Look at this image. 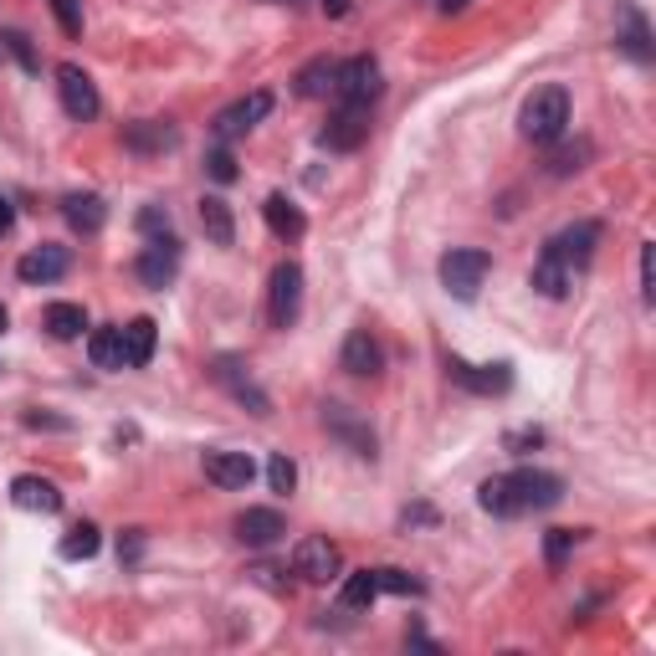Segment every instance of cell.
<instances>
[{
    "mask_svg": "<svg viewBox=\"0 0 656 656\" xmlns=\"http://www.w3.org/2000/svg\"><path fill=\"white\" fill-rule=\"evenodd\" d=\"M11 226H16V205L6 201V195H0V236H6Z\"/></svg>",
    "mask_w": 656,
    "mask_h": 656,
    "instance_id": "44",
    "label": "cell"
},
{
    "mask_svg": "<svg viewBox=\"0 0 656 656\" xmlns=\"http://www.w3.org/2000/svg\"><path fill=\"white\" fill-rule=\"evenodd\" d=\"M642 297L652 303L656 287H652V242H642Z\"/></svg>",
    "mask_w": 656,
    "mask_h": 656,
    "instance_id": "42",
    "label": "cell"
},
{
    "mask_svg": "<svg viewBox=\"0 0 656 656\" xmlns=\"http://www.w3.org/2000/svg\"><path fill=\"white\" fill-rule=\"evenodd\" d=\"M277 6H303V0H277Z\"/></svg>",
    "mask_w": 656,
    "mask_h": 656,
    "instance_id": "48",
    "label": "cell"
},
{
    "mask_svg": "<svg viewBox=\"0 0 656 656\" xmlns=\"http://www.w3.org/2000/svg\"><path fill=\"white\" fill-rule=\"evenodd\" d=\"M293 575L309 579V585H329V579L344 575V554H339V544L329 534H313L293 549Z\"/></svg>",
    "mask_w": 656,
    "mask_h": 656,
    "instance_id": "5",
    "label": "cell"
},
{
    "mask_svg": "<svg viewBox=\"0 0 656 656\" xmlns=\"http://www.w3.org/2000/svg\"><path fill=\"white\" fill-rule=\"evenodd\" d=\"M564 497V477L544 467H513L497 472L477 487V508L493 513V518H523V513H544Z\"/></svg>",
    "mask_w": 656,
    "mask_h": 656,
    "instance_id": "1",
    "label": "cell"
},
{
    "mask_svg": "<svg viewBox=\"0 0 656 656\" xmlns=\"http://www.w3.org/2000/svg\"><path fill=\"white\" fill-rule=\"evenodd\" d=\"M11 503L27 513H62V493H57V483H47V477H31V472H21L11 483Z\"/></svg>",
    "mask_w": 656,
    "mask_h": 656,
    "instance_id": "21",
    "label": "cell"
},
{
    "mask_svg": "<svg viewBox=\"0 0 656 656\" xmlns=\"http://www.w3.org/2000/svg\"><path fill=\"white\" fill-rule=\"evenodd\" d=\"M0 52H11L16 62H21V72H41V57H37L27 31H0Z\"/></svg>",
    "mask_w": 656,
    "mask_h": 656,
    "instance_id": "32",
    "label": "cell"
},
{
    "mask_svg": "<svg viewBox=\"0 0 656 656\" xmlns=\"http://www.w3.org/2000/svg\"><path fill=\"white\" fill-rule=\"evenodd\" d=\"M52 16L68 37H82V0H52Z\"/></svg>",
    "mask_w": 656,
    "mask_h": 656,
    "instance_id": "39",
    "label": "cell"
},
{
    "mask_svg": "<svg viewBox=\"0 0 656 656\" xmlns=\"http://www.w3.org/2000/svg\"><path fill=\"white\" fill-rule=\"evenodd\" d=\"M339 370L354 375V380H375L380 370H385V354H380V344H375L370 329H349L344 349H339Z\"/></svg>",
    "mask_w": 656,
    "mask_h": 656,
    "instance_id": "15",
    "label": "cell"
},
{
    "mask_svg": "<svg viewBox=\"0 0 656 656\" xmlns=\"http://www.w3.org/2000/svg\"><path fill=\"white\" fill-rule=\"evenodd\" d=\"M323 431H329L334 442H344L354 456H364V462L380 456V442H375V431H370V421H360L349 405H339V401L323 405Z\"/></svg>",
    "mask_w": 656,
    "mask_h": 656,
    "instance_id": "8",
    "label": "cell"
},
{
    "mask_svg": "<svg viewBox=\"0 0 656 656\" xmlns=\"http://www.w3.org/2000/svg\"><path fill=\"white\" fill-rule=\"evenodd\" d=\"M364 139H370V108H339L319 129V144L329 149V154H354Z\"/></svg>",
    "mask_w": 656,
    "mask_h": 656,
    "instance_id": "13",
    "label": "cell"
},
{
    "mask_svg": "<svg viewBox=\"0 0 656 656\" xmlns=\"http://www.w3.org/2000/svg\"><path fill=\"white\" fill-rule=\"evenodd\" d=\"M564 129H569V88H564V82H549V88H538V93L523 98L518 134L528 139V144H554V139H564Z\"/></svg>",
    "mask_w": 656,
    "mask_h": 656,
    "instance_id": "2",
    "label": "cell"
},
{
    "mask_svg": "<svg viewBox=\"0 0 656 656\" xmlns=\"http://www.w3.org/2000/svg\"><path fill=\"white\" fill-rule=\"evenodd\" d=\"M375 579H380V595H421V589H426L411 569H390V564L385 569H375Z\"/></svg>",
    "mask_w": 656,
    "mask_h": 656,
    "instance_id": "34",
    "label": "cell"
},
{
    "mask_svg": "<svg viewBox=\"0 0 656 656\" xmlns=\"http://www.w3.org/2000/svg\"><path fill=\"white\" fill-rule=\"evenodd\" d=\"M6 329H11V313H6V303H0V334H6Z\"/></svg>",
    "mask_w": 656,
    "mask_h": 656,
    "instance_id": "47",
    "label": "cell"
},
{
    "mask_svg": "<svg viewBox=\"0 0 656 656\" xmlns=\"http://www.w3.org/2000/svg\"><path fill=\"white\" fill-rule=\"evenodd\" d=\"M605 226L601 221H575V226H564L559 236H549L544 242V252L554 256V262H564L569 272H585L589 262H595V246H601Z\"/></svg>",
    "mask_w": 656,
    "mask_h": 656,
    "instance_id": "6",
    "label": "cell"
},
{
    "mask_svg": "<svg viewBox=\"0 0 656 656\" xmlns=\"http://www.w3.org/2000/svg\"><path fill=\"white\" fill-rule=\"evenodd\" d=\"M446 380L462 385L467 395H508L513 390V364H467L446 354Z\"/></svg>",
    "mask_w": 656,
    "mask_h": 656,
    "instance_id": "9",
    "label": "cell"
},
{
    "mask_svg": "<svg viewBox=\"0 0 656 656\" xmlns=\"http://www.w3.org/2000/svg\"><path fill=\"white\" fill-rule=\"evenodd\" d=\"M41 323H47V334L52 339H82V329H88V309H82V303H47Z\"/></svg>",
    "mask_w": 656,
    "mask_h": 656,
    "instance_id": "27",
    "label": "cell"
},
{
    "mask_svg": "<svg viewBox=\"0 0 656 656\" xmlns=\"http://www.w3.org/2000/svg\"><path fill=\"white\" fill-rule=\"evenodd\" d=\"M268 113H272V93H268V88H256V93L236 98L231 108H221L211 129H215V139H221V144H231V139L252 134V129H256L262 119H268Z\"/></svg>",
    "mask_w": 656,
    "mask_h": 656,
    "instance_id": "10",
    "label": "cell"
},
{
    "mask_svg": "<svg viewBox=\"0 0 656 656\" xmlns=\"http://www.w3.org/2000/svg\"><path fill=\"white\" fill-rule=\"evenodd\" d=\"M205 477L215 487H226V493H242L256 477V462L246 452H205Z\"/></svg>",
    "mask_w": 656,
    "mask_h": 656,
    "instance_id": "18",
    "label": "cell"
},
{
    "mask_svg": "<svg viewBox=\"0 0 656 656\" xmlns=\"http://www.w3.org/2000/svg\"><path fill=\"white\" fill-rule=\"evenodd\" d=\"M201 231L211 246H231L236 242V215H231V205L221 201V195H205L201 201Z\"/></svg>",
    "mask_w": 656,
    "mask_h": 656,
    "instance_id": "26",
    "label": "cell"
},
{
    "mask_svg": "<svg viewBox=\"0 0 656 656\" xmlns=\"http://www.w3.org/2000/svg\"><path fill=\"white\" fill-rule=\"evenodd\" d=\"M154 344H160V329H154V319L123 323V370H144V364L154 360Z\"/></svg>",
    "mask_w": 656,
    "mask_h": 656,
    "instance_id": "23",
    "label": "cell"
},
{
    "mask_svg": "<svg viewBox=\"0 0 656 656\" xmlns=\"http://www.w3.org/2000/svg\"><path fill=\"white\" fill-rule=\"evenodd\" d=\"M380 93H385V72H380L375 57H349V62H339V78H334L339 108H375Z\"/></svg>",
    "mask_w": 656,
    "mask_h": 656,
    "instance_id": "4",
    "label": "cell"
},
{
    "mask_svg": "<svg viewBox=\"0 0 656 656\" xmlns=\"http://www.w3.org/2000/svg\"><path fill=\"white\" fill-rule=\"evenodd\" d=\"M139 554H144V528H129V538L119 544V559H123V564H134Z\"/></svg>",
    "mask_w": 656,
    "mask_h": 656,
    "instance_id": "40",
    "label": "cell"
},
{
    "mask_svg": "<svg viewBox=\"0 0 656 656\" xmlns=\"http://www.w3.org/2000/svg\"><path fill=\"white\" fill-rule=\"evenodd\" d=\"M139 236H144V242H154V236H174L170 211H164V205H144V211H139Z\"/></svg>",
    "mask_w": 656,
    "mask_h": 656,
    "instance_id": "38",
    "label": "cell"
},
{
    "mask_svg": "<svg viewBox=\"0 0 656 656\" xmlns=\"http://www.w3.org/2000/svg\"><path fill=\"white\" fill-rule=\"evenodd\" d=\"M180 144V129L174 123H160V119H139L123 129V149H134V154H164V149Z\"/></svg>",
    "mask_w": 656,
    "mask_h": 656,
    "instance_id": "20",
    "label": "cell"
},
{
    "mask_svg": "<svg viewBox=\"0 0 656 656\" xmlns=\"http://www.w3.org/2000/svg\"><path fill=\"white\" fill-rule=\"evenodd\" d=\"M334 78H339V62L313 57L309 68L297 72V98H329V93H334Z\"/></svg>",
    "mask_w": 656,
    "mask_h": 656,
    "instance_id": "30",
    "label": "cell"
},
{
    "mask_svg": "<svg viewBox=\"0 0 656 656\" xmlns=\"http://www.w3.org/2000/svg\"><path fill=\"white\" fill-rule=\"evenodd\" d=\"M103 549V534H98V523H72L68 538H62V559H93Z\"/></svg>",
    "mask_w": 656,
    "mask_h": 656,
    "instance_id": "31",
    "label": "cell"
},
{
    "mask_svg": "<svg viewBox=\"0 0 656 656\" xmlns=\"http://www.w3.org/2000/svg\"><path fill=\"white\" fill-rule=\"evenodd\" d=\"M616 16H620V31H616V47L630 57V62H642V68H652V57H656V47H652V27H646V16H642V6L636 0H620L616 6Z\"/></svg>",
    "mask_w": 656,
    "mask_h": 656,
    "instance_id": "14",
    "label": "cell"
},
{
    "mask_svg": "<svg viewBox=\"0 0 656 656\" xmlns=\"http://www.w3.org/2000/svg\"><path fill=\"white\" fill-rule=\"evenodd\" d=\"M57 93H62V108H68V119H78V123H93L98 113H103L98 82L88 78L82 68H72V62H62V68H57Z\"/></svg>",
    "mask_w": 656,
    "mask_h": 656,
    "instance_id": "12",
    "label": "cell"
},
{
    "mask_svg": "<svg viewBox=\"0 0 656 656\" xmlns=\"http://www.w3.org/2000/svg\"><path fill=\"white\" fill-rule=\"evenodd\" d=\"M487 272H493V256H487L483 246H452V252L436 262V277H442V287L456 303H472L477 287L487 282Z\"/></svg>",
    "mask_w": 656,
    "mask_h": 656,
    "instance_id": "3",
    "label": "cell"
},
{
    "mask_svg": "<svg viewBox=\"0 0 656 656\" xmlns=\"http://www.w3.org/2000/svg\"><path fill=\"white\" fill-rule=\"evenodd\" d=\"M538 442H544V431H508V442H503V446H508V452H528V446H538Z\"/></svg>",
    "mask_w": 656,
    "mask_h": 656,
    "instance_id": "41",
    "label": "cell"
},
{
    "mask_svg": "<svg viewBox=\"0 0 656 656\" xmlns=\"http://www.w3.org/2000/svg\"><path fill=\"white\" fill-rule=\"evenodd\" d=\"M467 6H472V0H442V16H462Z\"/></svg>",
    "mask_w": 656,
    "mask_h": 656,
    "instance_id": "46",
    "label": "cell"
},
{
    "mask_svg": "<svg viewBox=\"0 0 656 656\" xmlns=\"http://www.w3.org/2000/svg\"><path fill=\"white\" fill-rule=\"evenodd\" d=\"M375 601H380L375 569H354V575H344V585H339V605H344V610H370Z\"/></svg>",
    "mask_w": 656,
    "mask_h": 656,
    "instance_id": "29",
    "label": "cell"
},
{
    "mask_svg": "<svg viewBox=\"0 0 656 656\" xmlns=\"http://www.w3.org/2000/svg\"><path fill=\"white\" fill-rule=\"evenodd\" d=\"M262 215H268V226L277 242H303V231H309V215L297 211L287 195H268V201H262Z\"/></svg>",
    "mask_w": 656,
    "mask_h": 656,
    "instance_id": "22",
    "label": "cell"
},
{
    "mask_svg": "<svg viewBox=\"0 0 656 656\" xmlns=\"http://www.w3.org/2000/svg\"><path fill=\"white\" fill-rule=\"evenodd\" d=\"M585 160H589V144H575V149H554L549 154V174H579L585 170Z\"/></svg>",
    "mask_w": 656,
    "mask_h": 656,
    "instance_id": "37",
    "label": "cell"
},
{
    "mask_svg": "<svg viewBox=\"0 0 656 656\" xmlns=\"http://www.w3.org/2000/svg\"><path fill=\"white\" fill-rule=\"evenodd\" d=\"M268 483H272V493H293V487H297V462L287 452H272Z\"/></svg>",
    "mask_w": 656,
    "mask_h": 656,
    "instance_id": "35",
    "label": "cell"
},
{
    "mask_svg": "<svg viewBox=\"0 0 656 656\" xmlns=\"http://www.w3.org/2000/svg\"><path fill=\"white\" fill-rule=\"evenodd\" d=\"M205 174H211L215 185H236V160H231V149L221 144V149H211V154H205Z\"/></svg>",
    "mask_w": 656,
    "mask_h": 656,
    "instance_id": "36",
    "label": "cell"
},
{
    "mask_svg": "<svg viewBox=\"0 0 656 656\" xmlns=\"http://www.w3.org/2000/svg\"><path fill=\"white\" fill-rule=\"evenodd\" d=\"M297 313H303V268L297 262H277L268 287V319L272 329H293Z\"/></svg>",
    "mask_w": 656,
    "mask_h": 656,
    "instance_id": "7",
    "label": "cell"
},
{
    "mask_svg": "<svg viewBox=\"0 0 656 656\" xmlns=\"http://www.w3.org/2000/svg\"><path fill=\"white\" fill-rule=\"evenodd\" d=\"M282 569H272V564H262V569H256V579H262V585H272V589H293V579H277Z\"/></svg>",
    "mask_w": 656,
    "mask_h": 656,
    "instance_id": "43",
    "label": "cell"
},
{
    "mask_svg": "<svg viewBox=\"0 0 656 656\" xmlns=\"http://www.w3.org/2000/svg\"><path fill=\"white\" fill-rule=\"evenodd\" d=\"M319 6L334 16V21H339V16H349V0H319Z\"/></svg>",
    "mask_w": 656,
    "mask_h": 656,
    "instance_id": "45",
    "label": "cell"
},
{
    "mask_svg": "<svg viewBox=\"0 0 656 656\" xmlns=\"http://www.w3.org/2000/svg\"><path fill=\"white\" fill-rule=\"evenodd\" d=\"M68 268H72L68 246H37V252H27L21 262H16V277L31 282V287H47V282L68 277Z\"/></svg>",
    "mask_w": 656,
    "mask_h": 656,
    "instance_id": "16",
    "label": "cell"
},
{
    "mask_svg": "<svg viewBox=\"0 0 656 656\" xmlns=\"http://www.w3.org/2000/svg\"><path fill=\"white\" fill-rule=\"evenodd\" d=\"M528 282H534V293H544V297H554V303H559V297H569V287H575V272L564 268V262H554L549 252H538Z\"/></svg>",
    "mask_w": 656,
    "mask_h": 656,
    "instance_id": "25",
    "label": "cell"
},
{
    "mask_svg": "<svg viewBox=\"0 0 656 656\" xmlns=\"http://www.w3.org/2000/svg\"><path fill=\"white\" fill-rule=\"evenodd\" d=\"M211 375L221 380V385H226L231 395H236V401H242L252 415H272V401L262 395V390H256V380L246 375V370H242L236 360H231V354H226V360H215V370H211Z\"/></svg>",
    "mask_w": 656,
    "mask_h": 656,
    "instance_id": "19",
    "label": "cell"
},
{
    "mask_svg": "<svg viewBox=\"0 0 656 656\" xmlns=\"http://www.w3.org/2000/svg\"><path fill=\"white\" fill-rule=\"evenodd\" d=\"M282 534H287V518L277 508H246L236 518V538H242L246 549H272Z\"/></svg>",
    "mask_w": 656,
    "mask_h": 656,
    "instance_id": "17",
    "label": "cell"
},
{
    "mask_svg": "<svg viewBox=\"0 0 656 656\" xmlns=\"http://www.w3.org/2000/svg\"><path fill=\"white\" fill-rule=\"evenodd\" d=\"M174 272H180V242H174V236H154V242H144V252L134 256V277L144 282L149 293H164L174 282Z\"/></svg>",
    "mask_w": 656,
    "mask_h": 656,
    "instance_id": "11",
    "label": "cell"
},
{
    "mask_svg": "<svg viewBox=\"0 0 656 656\" xmlns=\"http://www.w3.org/2000/svg\"><path fill=\"white\" fill-rule=\"evenodd\" d=\"M62 221H68L78 236H93V231H103L108 205L98 201V195H62Z\"/></svg>",
    "mask_w": 656,
    "mask_h": 656,
    "instance_id": "24",
    "label": "cell"
},
{
    "mask_svg": "<svg viewBox=\"0 0 656 656\" xmlns=\"http://www.w3.org/2000/svg\"><path fill=\"white\" fill-rule=\"evenodd\" d=\"M88 360H93V370H123V329H93L88 334Z\"/></svg>",
    "mask_w": 656,
    "mask_h": 656,
    "instance_id": "28",
    "label": "cell"
},
{
    "mask_svg": "<svg viewBox=\"0 0 656 656\" xmlns=\"http://www.w3.org/2000/svg\"><path fill=\"white\" fill-rule=\"evenodd\" d=\"M575 538H579V528H549V534H544V559H549V569H564Z\"/></svg>",
    "mask_w": 656,
    "mask_h": 656,
    "instance_id": "33",
    "label": "cell"
}]
</instances>
